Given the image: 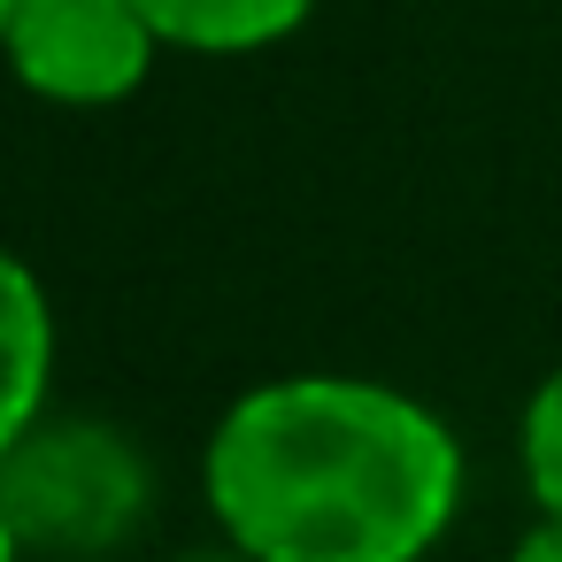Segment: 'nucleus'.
<instances>
[{
  "mask_svg": "<svg viewBox=\"0 0 562 562\" xmlns=\"http://www.w3.org/2000/svg\"><path fill=\"white\" fill-rule=\"evenodd\" d=\"M9 16H16V0H0V40H9Z\"/></svg>",
  "mask_w": 562,
  "mask_h": 562,
  "instance_id": "nucleus-9",
  "label": "nucleus"
},
{
  "mask_svg": "<svg viewBox=\"0 0 562 562\" xmlns=\"http://www.w3.org/2000/svg\"><path fill=\"white\" fill-rule=\"evenodd\" d=\"M139 9L162 32V47H186V55H255V47L293 40L316 0H139Z\"/></svg>",
  "mask_w": 562,
  "mask_h": 562,
  "instance_id": "nucleus-5",
  "label": "nucleus"
},
{
  "mask_svg": "<svg viewBox=\"0 0 562 562\" xmlns=\"http://www.w3.org/2000/svg\"><path fill=\"white\" fill-rule=\"evenodd\" d=\"M201 493L247 562H424L462 508V439L385 378L301 370L216 416Z\"/></svg>",
  "mask_w": 562,
  "mask_h": 562,
  "instance_id": "nucleus-1",
  "label": "nucleus"
},
{
  "mask_svg": "<svg viewBox=\"0 0 562 562\" xmlns=\"http://www.w3.org/2000/svg\"><path fill=\"white\" fill-rule=\"evenodd\" d=\"M0 493L32 554H109L139 531L155 501V470L132 431L101 416H40L9 454H0Z\"/></svg>",
  "mask_w": 562,
  "mask_h": 562,
  "instance_id": "nucleus-2",
  "label": "nucleus"
},
{
  "mask_svg": "<svg viewBox=\"0 0 562 562\" xmlns=\"http://www.w3.org/2000/svg\"><path fill=\"white\" fill-rule=\"evenodd\" d=\"M516 454H524V485L539 508H562V362L539 378V393L524 401V431H516Z\"/></svg>",
  "mask_w": 562,
  "mask_h": 562,
  "instance_id": "nucleus-6",
  "label": "nucleus"
},
{
  "mask_svg": "<svg viewBox=\"0 0 562 562\" xmlns=\"http://www.w3.org/2000/svg\"><path fill=\"white\" fill-rule=\"evenodd\" d=\"M508 562H562V508H539V524L508 547Z\"/></svg>",
  "mask_w": 562,
  "mask_h": 562,
  "instance_id": "nucleus-7",
  "label": "nucleus"
},
{
  "mask_svg": "<svg viewBox=\"0 0 562 562\" xmlns=\"http://www.w3.org/2000/svg\"><path fill=\"white\" fill-rule=\"evenodd\" d=\"M162 32L139 0H16L0 63L55 109H116L147 86Z\"/></svg>",
  "mask_w": 562,
  "mask_h": 562,
  "instance_id": "nucleus-3",
  "label": "nucleus"
},
{
  "mask_svg": "<svg viewBox=\"0 0 562 562\" xmlns=\"http://www.w3.org/2000/svg\"><path fill=\"white\" fill-rule=\"evenodd\" d=\"M32 547H24V531H16V516H9V493H0V562H24Z\"/></svg>",
  "mask_w": 562,
  "mask_h": 562,
  "instance_id": "nucleus-8",
  "label": "nucleus"
},
{
  "mask_svg": "<svg viewBox=\"0 0 562 562\" xmlns=\"http://www.w3.org/2000/svg\"><path fill=\"white\" fill-rule=\"evenodd\" d=\"M55 393V301L24 255L0 247V454H9Z\"/></svg>",
  "mask_w": 562,
  "mask_h": 562,
  "instance_id": "nucleus-4",
  "label": "nucleus"
}]
</instances>
